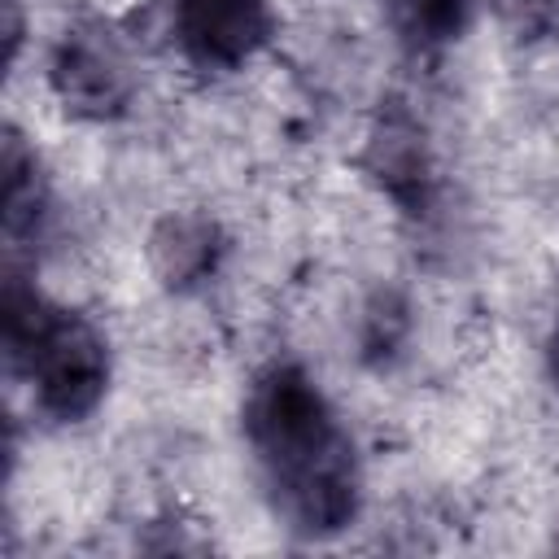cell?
<instances>
[{
    "label": "cell",
    "mask_w": 559,
    "mask_h": 559,
    "mask_svg": "<svg viewBox=\"0 0 559 559\" xmlns=\"http://www.w3.org/2000/svg\"><path fill=\"white\" fill-rule=\"evenodd\" d=\"M240 419L275 515L301 537L341 533L358 511V459L319 384L275 362L249 384Z\"/></svg>",
    "instance_id": "6da1fadb"
},
{
    "label": "cell",
    "mask_w": 559,
    "mask_h": 559,
    "mask_svg": "<svg viewBox=\"0 0 559 559\" xmlns=\"http://www.w3.org/2000/svg\"><path fill=\"white\" fill-rule=\"evenodd\" d=\"M9 367L35 384V406L61 424L92 415L109 384L105 336L83 314L57 306L39 314L35 336L9 358Z\"/></svg>",
    "instance_id": "7a4b0ae2"
},
{
    "label": "cell",
    "mask_w": 559,
    "mask_h": 559,
    "mask_svg": "<svg viewBox=\"0 0 559 559\" xmlns=\"http://www.w3.org/2000/svg\"><path fill=\"white\" fill-rule=\"evenodd\" d=\"M52 92L66 109L83 118H114L131 100V61L122 44L105 26H74L61 35L52 66H48Z\"/></svg>",
    "instance_id": "3957f363"
},
{
    "label": "cell",
    "mask_w": 559,
    "mask_h": 559,
    "mask_svg": "<svg viewBox=\"0 0 559 559\" xmlns=\"http://www.w3.org/2000/svg\"><path fill=\"white\" fill-rule=\"evenodd\" d=\"M271 35L266 0H175V39L201 70L249 61Z\"/></svg>",
    "instance_id": "277c9868"
},
{
    "label": "cell",
    "mask_w": 559,
    "mask_h": 559,
    "mask_svg": "<svg viewBox=\"0 0 559 559\" xmlns=\"http://www.w3.org/2000/svg\"><path fill=\"white\" fill-rule=\"evenodd\" d=\"M218 258H223V236L201 214H170L148 236V262L157 280L179 293L210 280L218 271Z\"/></svg>",
    "instance_id": "5b68a950"
},
{
    "label": "cell",
    "mask_w": 559,
    "mask_h": 559,
    "mask_svg": "<svg viewBox=\"0 0 559 559\" xmlns=\"http://www.w3.org/2000/svg\"><path fill=\"white\" fill-rule=\"evenodd\" d=\"M367 166L384 183L389 197H397L411 210L424 205V197H428V153H424L419 127L406 114L380 118V127L371 131V144H367Z\"/></svg>",
    "instance_id": "8992f818"
},
{
    "label": "cell",
    "mask_w": 559,
    "mask_h": 559,
    "mask_svg": "<svg viewBox=\"0 0 559 559\" xmlns=\"http://www.w3.org/2000/svg\"><path fill=\"white\" fill-rule=\"evenodd\" d=\"M4 236L9 245H26L39 236L44 227V214H48V183L39 175V162L35 153L22 144V135H4Z\"/></svg>",
    "instance_id": "52a82bcc"
},
{
    "label": "cell",
    "mask_w": 559,
    "mask_h": 559,
    "mask_svg": "<svg viewBox=\"0 0 559 559\" xmlns=\"http://www.w3.org/2000/svg\"><path fill=\"white\" fill-rule=\"evenodd\" d=\"M476 0H384L393 31L415 48L450 44L467 31Z\"/></svg>",
    "instance_id": "ba28073f"
},
{
    "label": "cell",
    "mask_w": 559,
    "mask_h": 559,
    "mask_svg": "<svg viewBox=\"0 0 559 559\" xmlns=\"http://www.w3.org/2000/svg\"><path fill=\"white\" fill-rule=\"evenodd\" d=\"M498 17L515 39H542L559 22V0H498Z\"/></svg>",
    "instance_id": "9c48e42d"
},
{
    "label": "cell",
    "mask_w": 559,
    "mask_h": 559,
    "mask_svg": "<svg viewBox=\"0 0 559 559\" xmlns=\"http://www.w3.org/2000/svg\"><path fill=\"white\" fill-rule=\"evenodd\" d=\"M546 367H550V380H555V389H559V319H555L550 341H546Z\"/></svg>",
    "instance_id": "30bf717a"
}]
</instances>
